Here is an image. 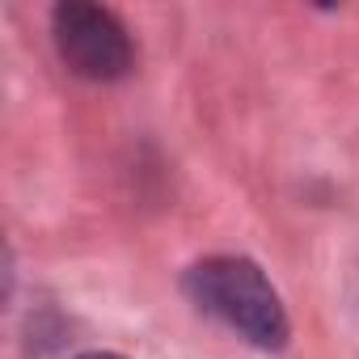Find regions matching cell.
Wrapping results in <instances>:
<instances>
[{"instance_id": "3", "label": "cell", "mask_w": 359, "mask_h": 359, "mask_svg": "<svg viewBox=\"0 0 359 359\" xmlns=\"http://www.w3.org/2000/svg\"><path fill=\"white\" fill-rule=\"evenodd\" d=\"M81 359H118V355H81Z\"/></svg>"}, {"instance_id": "1", "label": "cell", "mask_w": 359, "mask_h": 359, "mask_svg": "<svg viewBox=\"0 0 359 359\" xmlns=\"http://www.w3.org/2000/svg\"><path fill=\"white\" fill-rule=\"evenodd\" d=\"M191 300L237 330L245 342L262 351H279L287 342V313L271 287V279L250 258H208L187 275Z\"/></svg>"}, {"instance_id": "2", "label": "cell", "mask_w": 359, "mask_h": 359, "mask_svg": "<svg viewBox=\"0 0 359 359\" xmlns=\"http://www.w3.org/2000/svg\"><path fill=\"white\" fill-rule=\"evenodd\" d=\"M55 47L60 60L85 81H118L131 68V39L123 22L85 0H68L55 9Z\"/></svg>"}]
</instances>
